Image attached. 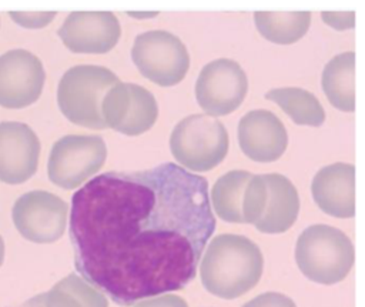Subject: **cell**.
Here are the masks:
<instances>
[{"label":"cell","mask_w":365,"mask_h":307,"mask_svg":"<svg viewBox=\"0 0 365 307\" xmlns=\"http://www.w3.org/2000/svg\"><path fill=\"white\" fill-rule=\"evenodd\" d=\"M46 73L37 56L14 49L0 56V106L23 109L34 103L43 90Z\"/></svg>","instance_id":"8fae6325"},{"label":"cell","mask_w":365,"mask_h":307,"mask_svg":"<svg viewBox=\"0 0 365 307\" xmlns=\"http://www.w3.org/2000/svg\"><path fill=\"white\" fill-rule=\"evenodd\" d=\"M118 81V77L107 67L74 66L60 79L57 89L58 107L71 123L103 130L107 126L103 120L101 103L107 91Z\"/></svg>","instance_id":"277c9868"},{"label":"cell","mask_w":365,"mask_h":307,"mask_svg":"<svg viewBox=\"0 0 365 307\" xmlns=\"http://www.w3.org/2000/svg\"><path fill=\"white\" fill-rule=\"evenodd\" d=\"M170 150L182 168L208 171L225 158L228 133L218 119L191 114L175 124L170 136Z\"/></svg>","instance_id":"5b68a950"},{"label":"cell","mask_w":365,"mask_h":307,"mask_svg":"<svg viewBox=\"0 0 365 307\" xmlns=\"http://www.w3.org/2000/svg\"><path fill=\"white\" fill-rule=\"evenodd\" d=\"M4 253H6V247H4L3 237L0 236V266H1V264H3V261H4Z\"/></svg>","instance_id":"4316f807"},{"label":"cell","mask_w":365,"mask_h":307,"mask_svg":"<svg viewBox=\"0 0 365 307\" xmlns=\"http://www.w3.org/2000/svg\"><path fill=\"white\" fill-rule=\"evenodd\" d=\"M254 21L259 34L277 44L298 41L311 24V11H255Z\"/></svg>","instance_id":"d6986e66"},{"label":"cell","mask_w":365,"mask_h":307,"mask_svg":"<svg viewBox=\"0 0 365 307\" xmlns=\"http://www.w3.org/2000/svg\"><path fill=\"white\" fill-rule=\"evenodd\" d=\"M23 307H44V293L37 294V296L29 298V300L23 304Z\"/></svg>","instance_id":"484cf974"},{"label":"cell","mask_w":365,"mask_h":307,"mask_svg":"<svg viewBox=\"0 0 365 307\" xmlns=\"http://www.w3.org/2000/svg\"><path fill=\"white\" fill-rule=\"evenodd\" d=\"M265 183V201L255 228L267 234L287 231L297 220L299 197L295 186L282 174L272 173L262 176Z\"/></svg>","instance_id":"2e32d148"},{"label":"cell","mask_w":365,"mask_h":307,"mask_svg":"<svg viewBox=\"0 0 365 307\" xmlns=\"http://www.w3.org/2000/svg\"><path fill=\"white\" fill-rule=\"evenodd\" d=\"M67 203L58 196L33 190L20 196L11 210L17 231L29 241L46 244L58 240L67 224Z\"/></svg>","instance_id":"ba28073f"},{"label":"cell","mask_w":365,"mask_h":307,"mask_svg":"<svg viewBox=\"0 0 365 307\" xmlns=\"http://www.w3.org/2000/svg\"><path fill=\"white\" fill-rule=\"evenodd\" d=\"M322 19L325 23L332 26L336 30L352 29L355 23V13L354 11H324Z\"/></svg>","instance_id":"d4e9b609"},{"label":"cell","mask_w":365,"mask_h":307,"mask_svg":"<svg viewBox=\"0 0 365 307\" xmlns=\"http://www.w3.org/2000/svg\"><path fill=\"white\" fill-rule=\"evenodd\" d=\"M314 201L324 213L349 218L355 214V167L334 163L322 167L312 178Z\"/></svg>","instance_id":"9a60e30c"},{"label":"cell","mask_w":365,"mask_h":307,"mask_svg":"<svg viewBox=\"0 0 365 307\" xmlns=\"http://www.w3.org/2000/svg\"><path fill=\"white\" fill-rule=\"evenodd\" d=\"M11 19L26 29H41L56 16L54 11H10Z\"/></svg>","instance_id":"7402d4cb"},{"label":"cell","mask_w":365,"mask_h":307,"mask_svg":"<svg viewBox=\"0 0 365 307\" xmlns=\"http://www.w3.org/2000/svg\"><path fill=\"white\" fill-rule=\"evenodd\" d=\"M131 59L145 79L163 87L178 84L190 67L185 44L175 34L164 30L138 34L131 49Z\"/></svg>","instance_id":"8992f818"},{"label":"cell","mask_w":365,"mask_h":307,"mask_svg":"<svg viewBox=\"0 0 365 307\" xmlns=\"http://www.w3.org/2000/svg\"><path fill=\"white\" fill-rule=\"evenodd\" d=\"M214 230L208 181L174 163L107 171L71 197L76 270L118 306L185 287Z\"/></svg>","instance_id":"6da1fadb"},{"label":"cell","mask_w":365,"mask_h":307,"mask_svg":"<svg viewBox=\"0 0 365 307\" xmlns=\"http://www.w3.org/2000/svg\"><path fill=\"white\" fill-rule=\"evenodd\" d=\"M265 99L275 101L297 124L318 127L325 120V111L319 100L308 90L299 87L272 89Z\"/></svg>","instance_id":"ffe728a7"},{"label":"cell","mask_w":365,"mask_h":307,"mask_svg":"<svg viewBox=\"0 0 365 307\" xmlns=\"http://www.w3.org/2000/svg\"><path fill=\"white\" fill-rule=\"evenodd\" d=\"M251 176L252 174L245 170H231L214 183L210 204H212L214 211L221 220L244 223L242 206Z\"/></svg>","instance_id":"ac0fdd59"},{"label":"cell","mask_w":365,"mask_h":307,"mask_svg":"<svg viewBox=\"0 0 365 307\" xmlns=\"http://www.w3.org/2000/svg\"><path fill=\"white\" fill-rule=\"evenodd\" d=\"M354 246L341 230L314 224L307 227L295 246V261L301 273L319 284L342 281L354 264Z\"/></svg>","instance_id":"3957f363"},{"label":"cell","mask_w":365,"mask_h":307,"mask_svg":"<svg viewBox=\"0 0 365 307\" xmlns=\"http://www.w3.org/2000/svg\"><path fill=\"white\" fill-rule=\"evenodd\" d=\"M242 307H297L292 298L281 293H262L255 298L245 303Z\"/></svg>","instance_id":"603a6c76"},{"label":"cell","mask_w":365,"mask_h":307,"mask_svg":"<svg viewBox=\"0 0 365 307\" xmlns=\"http://www.w3.org/2000/svg\"><path fill=\"white\" fill-rule=\"evenodd\" d=\"M355 53L345 51L332 57L322 71V89L328 101L341 111L355 110Z\"/></svg>","instance_id":"e0dca14e"},{"label":"cell","mask_w":365,"mask_h":307,"mask_svg":"<svg viewBox=\"0 0 365 307\" xmlns=\"http://www.w3.org/2000/svg\"><path fill=\"white\" fill-rule=\"evenodd\" d=\"M57 33L73 53L103 54L117 44L121 27L111 11H73Z\"/></svg>","instance_id":"7c38bea8"},{"label":"cell","mask_w":365,"mask_h":307,"mask_svg":"<svg viewBox=\"0 0 365 307\" xmlns=\"http://www.w3.org/2000/svg\"><path fill=\"white\" fill-rule=\"evenodd\" d=\"M248 90L247 74L230 59H217L205 64L195 83V97L200 107L211 116H225L235 111Z\"/></svg>","instance_id":"9c48e42d"},{"label":"cell","mask_w":365,"mask_h":307,"mask_svg":"<svg viewBox=\"0 0 365 307\" xmlns=\"http://www.w3.org/2000/svg\"><path fill=\"white\" fill-rule=\"evenodd\" d=\"M106 157L107 147L103 137L64 136L51 147L47 163L48 178L61 188H76L103 167Z\"/></svg>","instance_id":"52a82bcc"},{"label":"cell","mask_w":365,"mask_h":307,"mask_svg":"<svg viewBox=\"0 0 365 307\" xmlns=\"http://www.w3.org/2000/svg\"><path fill=\"white\" fill-rule=\"evenodd\" d=\"M204 288L221 298H237L259 281L264 258L259 247L245 236L220 234L201 256Z\"/></svg>","instance_id":"7a4b0ae2"},{"label":"cell","mask_w":365,"mask_h":307,"mask_svg":"<svg viewBox=\"0 0 365 307\" xmlns=\"http://www.w3.org/2000/svg\"><path fill=\"white\" fill-rule=\"evenodd\" d=\"M237 137L242 153L258 163L278 160L288 146V134L282 121L272 111L262 109L242 116Z\"/></svg>","instance_id":"5bb4252c"},{"label":"cell","mask_w":365,"mask_h":307,"mask_svg":"<svg viewBox=\"0 0 365 307\" xmlns=\"http://www.w3.org/2000/svg\"><path fill=\"white\" fill-rule=\"evenodd\" d=\"M44 307H108L106 296L71 273L44 293Z\"/></svg>","instance_id":"44dd1931"},{"label":"cell","mask_w":365,"mask_h":307,"mask_svg":"<svg viewBox=\"0 0 365 307\" xmlns=\"http://www.w3.org/2000/svg\"><path fill=\"white\" fill-rule=\"evenodd\" d=\"M40 141L24 123H0V181L20 184L37 170Z\"/></svg>","instance_id":"4fadbf2b"},{"label":"cell","mask_w":365,"mask_h":307,"mask_svg":"<svg viewBox=\"0 0 365 307\" xmlns=\"http://www.w3.org/2000/svg\"><path fill=\"white\" fill-rule=\"evenodd\" d=\"M134 307H188L187 301L177 294H161L134 304Z\"/></svg>","instance_id":"cb8c5ba5"},{"label":"cell","mask_w":365,"mask_h":307,"mask_svg":"<svg viewBox=\"0 0 365 307\" xmlns=\"http://www.w3.org/2000/svg\"><path fill=\"white\" fill-rule=\"evenodd\" d=\"M101 114L107 127L127 136H137L153 127L158 116V106L147 89L118 81L104 96Z\"/></svg>","instance_id":"30bf717a"}]
</instances>
